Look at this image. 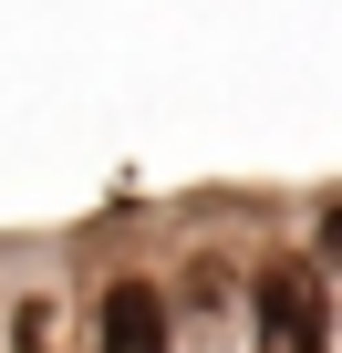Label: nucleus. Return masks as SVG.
Listing matches in <instances>:
<instances>
[{
	"instance_id": "nucleus-3",
	"label": "nucleus",
	"mask_w": 342,
	"mask_h": 353,
	"mask_svg": "<svg viewBox=\"0 0 342 353\" xmlns=\"http://www.w3.org/2000/svg\"><path fill=\"white\" fill-rule=\"evenodd\" d=\"M311 239H321V270H342V198L321 208V229H311Z\"/></svg>"
},
{
	"instance_id": "nucleus-1",
	"label": "nucleus",
	"mask_w": 342,
	"mask_h": 353,
	"mask_svg": "<svg viewBox=\"0 0 342 353\" xmlns=\"http://www.w3.org/2000/svg\"><path fill=\"white\" fill-rule=\"evenodd\" d=\"M249 322H259V353H332L321 270H311V260H259V281H249Z\"/></svg>"
},
{
	"instance_id": "nucleus-2",
	"label": "nucleus",
	"mask_w": 342,
	"mask_h": 353,
	"mask_svg": "<svg viewBox=\"0 0 342 353\" xmlns=\"http://www.w3.org/2000/svg\"><path fill=\"white\" fill-rule=\"evenodd\" d=\"M94 343H104V353H166V343H177V322H166V291L114 281V291H104V312H94Z\"/></svg>"
}]
</instances>
